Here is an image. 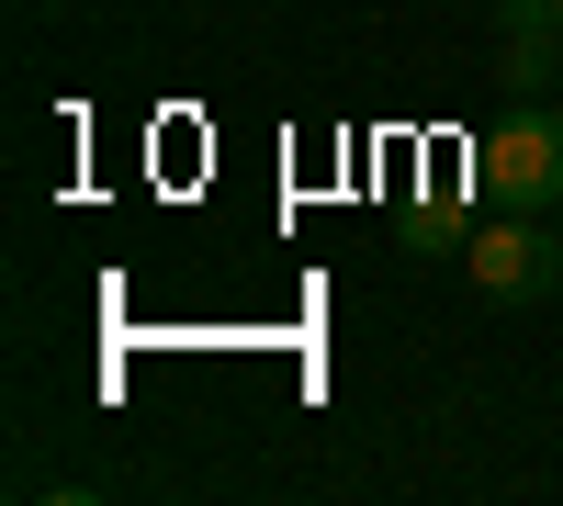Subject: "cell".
I'll use <instances>...</instances> for the list:
<instances>
[{
    "instance_id": "3",
    "label": "cell",
    "mask_w": 563,
    "mask_h": 506,
    "mask_svg": "<svg viewBox=\"0 0 563 506\" xmlns=\"http://www.w3.org/2000/svg\"><path fill=\"white\" fill-rule=\"evenodd\" d=\"M496 45H507V90L519 102H541L563 79V12L552 0H496Z\"/></svg>"
},
{
    "instance_id": "2",
    "label": "cell",
    "mask_w": 563,
    "mask_h": 506,
    "mask_svg": "<svg viewBox=\"0 0 563 506\" xmlns=\"http://www.w3.org/2000/svg\"><path fill=\"white\" fill-rule=\"evenodd\" d=\"M451 259L474 270V293H496V304H530L541 282H563V270H552V237H541V214H485Z\"/></svg>"
},
{
    "instance_id": "4",
    "label": "cell",
    "mask_w": 563,
    "mask_h": 506,
    "mask_svg": "<svg viewBox=\"0 0 563 506\" xmlns=\"http://www.w3.org/2000/svg\"><path fill=\"white\" fill-rule=\"evenodd\" d=\"M552 270H563V203H552Z\"/></svg>"
},
{
    "instance_id": "1",
    "label": "cell",
    "mask_w": 563,
    "mask_h": 506,
    "mask_svg": "<svg viewBox=\"0 0 563 506\" xmlns=\"http://www.w3.org/2000/svg\"><path fill=\"white\" fill-rule=\"evenodd\" d=\"M474 192L496 214H552L563 203V113L552 102H519L507 124L474 135Z\"/></svg>"
},
{
    "instance_id": "5",
    "label": "cell",
    "mask_w": 563,
    "mask_h": 506,
    "mask_svg": "<svg viewBox=\"0 0 563 506\" xmlns=\"http://www.w3.org/2000/svg\"><path fill=\"white\" fill-rule=\"evenodd\" d=\"M552 12H563V0H552Z\"/></svg>"
}]
</instances>
